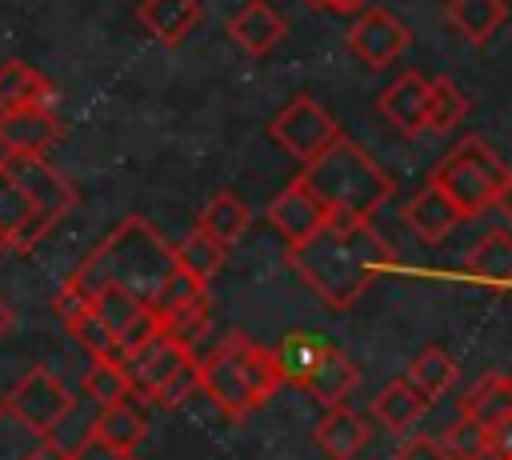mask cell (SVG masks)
<instances>
[{
    "label": "cell",
    "mask_w": 512,
    "mask_h": 460,
    "mask_svg": "<svg viewBox=\"0 0 512 460\" xmlns=\"http://www.w3.org/2000/svg\"><path fill=\"white\" fill-rule=\"evenodd\" d=\"M288 264L296 276L336 312L352 308L372 280L392 264V248L368 220H328L312 240L288 248Z\"/></svg>",
    "instance_id": "obj_1"
},
{
    "label": "cell",
    "mask_w": 512,
    "mask_h": 460,
    "mask_svg": "<svg viewBox=\"0 0 512 460\" xmlns=\"http://www.w3.org/2000/svg\"><path fill=\"white\" fill-rule=\"evenodd\" d=\"M176 268L172 244H164V236L144 220V216H128L120 228H112V236L72 272L68 284H76L88 300L104 288V284H120L132 296L148 300L156 296L160 280Z\"/></svg>",
    "instance_id": "obj_2"
},
{
    "label": "cell",
    "mask_w": 512,
    "mask_h": 460,
    "mask_svg": "<svg viewBox=\"0 0 512 460\" xmlns=\"http://www.w3.org/2000/svg\"><path fill=\"white\" fill-rule=\"evenodd\" d=\"M300 180L336 220H372V212L392 196V176L344 132L312 160H304Z\"/></svg>",
    "instance_id": "obj_3"
},
{
    "label": "cell",
    "mask_w": 512,
    "mask_h": 460,
    "mask_svg": "<svg viewBox=\"0 0 512 460\" xmlns=\"http://www.w3.org/2000/svg\"><path fill=\"white\" fill-rule=\"evenodd\" d=\"M196 372H200V392L232 420L252 416L284 384L272 348L256 344L244 332H232L208 360H196Z\"/></svg>",
    "instance_id": "obj_4"
},
{
    "label": "cell",
    "mask_w": 512,
    "mask_h": 460,
    "mask_svg": "<svg viewBox=\"0 0 512 460\" xmlns=\"http://www.w3.org/2000/svg\"><path fill=\"white\" fill-rule=\"evenodd\" d=\"M508 180V164L492 152V144H484L480 136H464L432 172L428 184H436L464 220L480 216L484 208H492L500 184Z\"/></svg>",
    "instance_id": "obj_5"
},
{
    "label": "cell",
    "mask_w": 512,
    "mask_h": 460,
    "mask_svg": "<svg viewBox=\"0 0 512 460\" xmlns=\"http://www.w3.org/2000/svg\"><path fill=\"white\" fill-rule=\"evenodd\" d=\"M0 164L8 168V176L28 196V212H32V220H28V248H32L56 220H64L76 208V188L44 156H12V152H0Z\"/></svg>",
    "instance_id": "obj_6"
},
{
    "label": "cell",
    "mask_w": 512,
    "mask_h": 460,
    "mask_svg": "<svg viewBox=\"0 0 512 460\" xmlns=\"http://www.w3.org/2000/svg\"><path fill=\"white\" fill-rule=\"evenodd\" d=\"M268 136H272V144H276L280 152H288V156H296V160H312V156H320V152L340 136V124H336V116H332L328 108H320L312 96H296V100H288V104L272 116Z\"/></svg>",
    "instance_id": "obj_7"
},
{
    "label": "cell",
    "mask_w": 512,
    "mask_h": 460,
    "mask_svg": "<svg viewBox=\"0 0 512 460\" xmlns=\"http://www.w3.org/2000/svg\"><path fill=\"white\" fill-rule=\"evenodd\" d=\"M8 416H16L24 428H32L36 436H48L64 412L72 408V392L64 388V380L48 368H32L12 392H8Z\"/></svg>",
    "instance_id": "obj_8"
},
{
    "label": "cell",
    "mask_w": 512,
    "mask_h": 460,
    "mask_svg": "<svg viewBox=\"0 0 512 460\" xmlns=\"http://www.w3.org/2000/svg\"><path fill=\"white\" fill-rule=\"evenodd\" d=\"M408 40H412L408 24H404L400 16H392L388 8H368V12H360V16L352 20L348 36H344L348 52H352L360 64H368V68H388L392 60H400V52L408 48Z\"/></svg>",
    "instance_id": "obj_9"
},
{
    "label": "cell",
    "mask_w": 512,
    "mask_h": 460,
    "mask_svg": "<svg viewBox=\"0 0 512 460\" xmlns=\"http://www.w3.org/2000/svg\"><path fill=\"white\" fill-rule=\"evenodd\" d=\"M328 220H332V212L308 192V184L300 176L268 204V224L280 232V240L288 248H300L304 240H312Z\"/></svg>",
    "instance_id": "obj_10"
},
{
    "label": "cell",
    "mask_w": 512,
    "mask_h": 460,
    "mask_svg": "<svg viewBox=\"0 0 512 460\" xmlns=\"http://www.w3.org/2000/svg\"><path fill=\"white\" fill-rule=\"evenodd\" d=\"M192 356V348H184V344H176L172 336H164V328L152 336V340H144L136 352H128L120 364H124V372H128V380H132V396H140L144 404H152V396H156V388L184 364Z\"/></svg>",
    "instance_id": "obj_11"
},
{
    "label": "cell",
    "mask_w": 512,
    "mask_h": 460,
    "mask_svg": "<svg viewBox=\"0 0 512 460\" xmlns=\"http://www.w3.org/2000/svg\"><path fill=\"white\" fill-rule=\"evenodd\" d=\"M60 140V120L52 104H24L0 112V152L12 156H48V148Z\"/></svg>",
    "instance_id": "obj_12"
},
{
    "label": "cell",
    "mask_w": 512,
    "mask_h": 460,
    "mask_svg": "<svg viewBox=\"0 0 512 460\" xmlns=\"http://www.w3.org/2000/svg\"><path fill=\"white\" fill-rule=\"evenodd\" d=\"M144 432H148V416H144V404L132 396L100 408L92 420V444L116 460H128L140 448Z\"/></svg>",
    "instance_id": "obj_13"
},
{
    "label": "cell",
    "mask_w": 512,
    "mask_h": 460,
    "mask_svg": "<svg viewBox=\"0 0 512 460\" xmlns=\"http://www.w3.org/2000/svg\"><path fill=\"white\" fill-rule=\"evenodd\" d=\"M228 36L248 52V56H268L284 36H288V20L268 4V0H244L232 20H228Z\"/></svg>",
    "instance_id": "obj_14"
},
{
    "label": "cell",
    "mask_w": 512,
    "mask_h": 460,
    "mask_svg": "<svg viewBox=\"0 0 512 460\" xmlns=\"http://www.w3.org/2000/svg\"><path fill=\"white\" fill-rule=\"evenodd\" d=\"M424 92L428 80L420 72H400L380 96H376V112L404 136L424 132Z\"/></svg>",
    "instance_id": "obj_15"
},
{
    "label": "cell",
    "mask_w": 512,
    "mask_h": 460,
    "mask_svg": "<svg viewBox=\"0 0 512 460\" xmlns=\"http://www.w3.org/2000/svg\"><path fill=\"white\" fill-rule=\"evenodd\" d=\"M336 344L328 340V336H320V332H308V328H296V332H288L276 348H272V356H276V368H280V376H284V384H304L316 368H320V360L332 352Z\"/></svg>",
    "instance_id": "obj_16"
},
{
    "label": "cell",
    "mask_w": 512,
    "mask_h": 460,
    "mask_svg": "<svg viewBox=\"0 0 512 460\" xmlns=\"http://www.w3.org/2000/svg\"><path fill=\"white\" fill-rule=\"evenodd\" d=\"M404 220H408V228H412L420 240L436 244V240H444L464 216L456 212V204H452L436 184H424V188L404 204Z\"/></svg>",
    "instance_id": "obj_17"
},
{
    "label": "cell",
    "mask_w": 512,
    "mask_h": 460,
    "mask_svg": "<svg viewBox=\"0 0 512 460\" xmlns=\"http://www.w3.org/2000/svg\"><path fill=\"white\" fill-rule=\"evenodd\" d=\"M316 444L328 460H352L368 444V424H364L360 412H352L344 404H332L324 412V420L316 424Z\"/></svg>",
    "instance_id": "obj_18"
},
{
    "label": "cell",
    "mask_w": 512,
    "mask_h": 460,
    "mask_svg": "<svg viewBox=\"0 0 512 460\" xmlns=\"http://www.w3.org/2000/svg\"><path fill=\"white\" fill-rule=\"evenodd\" d=\"M136 20L160 44H180L200 24V4L196 0H140Z\"/></svg>",
    "instance_id": "obj_19"
},
{
    "label": "cell",
    "mask_w": 512,
    "mask_h": 460,
    "mask_svg": "<svg viewBox=\"0 0 512 460\" xmlns=\"http://www.w3.org/2000/svg\"><path fill=\"white\" fill-rule=\"evenodd\" d=\"M248 220H252V212H248V204L236 196V192H228V188H220L204 208H200V216H196V228L200 232H208L212 240H220L224 248H232L244 232H248Z\"/></svg>",
    "instance_id": "obj_20"
},
{
    "label": "cell",
    "mask_w": 512,
    "mask_h": 460,
    "mask_svg": "<svg viewBox=\"0 0 512 460\" xmlns=\"http://www.w3.org/2000/svg\"><path fill=\"white\" fill-rule=\"evenodd\" d=\"M460 416L476 420L480 428H492L496 420L512 416V376L508 372H488L480 384H472L468 396L460 400Z\"/></svg>",
    "instance_id": "obj_21"
},
{
    "label": "cell",
    "mask_w": 512,
    "mask_h": 460,
    "mask_svg": "<svg viewBox=\"0 0 512 460\" xmlns=\"http://www.w3.org/2000/svg\"><path fill=\"white\" fill-rule=\"evenodd\" d=\"M56 88L44 72H36L24 60H4L0 64V112L24 108V104H52Z\"/></svg>",
    "instance_id": "obj_22"
},
{
    "label": "cell",
    "mask_w": 512,
    "mask_h": 460,
    "mask_svg": "<svg viewBox=\"0 0 512 460\" xmlns=\"http://www.w3.org/2000/svg\"><path fill=\"white\" fill-rule=\"evenodd\" d=\"M444 16H448V24H452L464 40L488 44V40L496 36V28H504L508 8H504V0H448Z\"/></svg>",
    "instance_id": "obj_23"
},
{
    "label": "cell",
    "mask_w": 512,
    "mask_h": 460,
    "mask_svg": "<svg viewBox=\"0 0 512 460\" xmlns=\"http://www.w3.org/2000/svg\"><path fill=\"white\" fill-rule=\"evenodd\" d=\"M468 276L492 284V288H512V232L496 228L484 240L472 244L468 252Z\"/></svg>",
    "instance_id": "obj_24"
},
{
    "label": "cell",
    "mask_w": 512,
    "mask_h": 460,
    "mask_svg": "<svg viewBox=\"0 0 512 460\" xmlns=\"http://www.w3.org/2000/svg\"><path fill=\"white\" fill-rule=\"evenodd\" d=\"M372 412L376 420L388 428V432H412L424 412H428V400L408 384V380H392L376 400H372Z\"/></svg>",
    "instance_id": "obj_25"
},
{
    "label": "cell",
    "mask_w": 512,
    "mask_h": 460,
    "mask_svg": "<svg viewBox=\"0 0 512 460\" xmlns=\"http://www.w3.org/2000/svg\"><path fill=\"white\" fill-rule=\"evenodd\" d=\"M356 380H360V372H356V364L340 352V348H332L324 360H320V368L300 384L312 400H320V404H344L348 400V392L356 388Z\"/></svg>",
    "instance_id": "obj_26"
},
{
    "label": "cell",
    "mask_w": 512,
    "mask_h": 460,
    "mask_svg": "<svg viewBox=\"0 0 512 460\" xmlns=\"http://www.w3.org/2000/svg\"><path fill=\"white\" fill-rule=\"evenodd\" d=\"M428 404L436 400V396H444L452 384H456V360L440 348V344H428L412 364H408V376H404Z\"/></svg>",
    "instance_id": "obj_27"
},
{
    "label": "cell",
    "mask_w": 512,
    "mask_h": 460,
    "mask_svg": "<svg viewBox=\"0 0 512 460\" xmlns=\"http://www.w3.org/2000/svg\"><path fill=\"white\" fill-rule=\"evenodd\" d=\"M468 116V96L460 92V84H452L448 76L428 80L424 92V132H448Z\"/></svg>",
    "instance_id": "obj_28"
},
{
    "label": "cell",
    "mask_w": 512,
    "mask_h": 460,
    "mask_svg": "<svg viewBox=\"0 0 512 460\" xmlns=\"http://www.w3.org/2000/svg\"><path fill=\"white\" fill-rule=\"evenodd\" d=\"M172 256H176V264L184 268V272H192L196 280H212L220 268H224V260H228V248L220 244V240H212L208 232H200V228H192L176 248H172Z\"/></svg>",
    "instance_id": "obj_29"
},
{
    "label": "cell",
    "mask_w": 512,
    "mask_h": 460,
    "mask_svg": "<svg viewBox=\"0 0 512 460\" xmlns=\"http://www.w3.org/2000/svg\"><path fill=\"white\" fill-rule=\"evenodd\" d=\"M28 220H32L28 196L20 192V184L0 164V232L8 236V248L12 252H24L28 248Z\"/></svg>",
    "instance_id": "obj_30"
},
{
    "label": "cell",
    "mask_w": 512,
    "mask_h": 460,
    "mask_svg": "<svg viewBox=\"0 0 512 460\" xmlns=\"http://www.w3.org/2000/svg\"><path fill=\"white\" fill-rule=\"evenodd\" d=\"M84 392H88V400L96 408H108V404L132 396V380H128L120 360H92V368L84 376Z\"/></svg>",
    "instance_id": "obj_31"
},
{
    "label": "cell",
    "mask_w": 512,
    "mask_h": 460,
    "mask_svg": "<svg viewBox=\"0 0 512 460\" xmlns=\"http://www.w3.org/2000/svg\"><path fill=\"white\" fill-rule=\"evenodd\" d=\"M208 296V284L204 280H196L192 272H184L180 264L160 280V288H156V296H152V308L160 312V320L164 316H172V312H180V308H188V304H196V300H204Z\"/></svg>",
    "instance_id": "obj_32"
},
{
    "label": "cell",
    "mask_w": 512,
    "mask_h": 460,
    "mask_svg": "<svg viewBox=\"0 0 512 460\" xmlns=\"http://www.w3.org/2000/svg\"><path fill=\"white\" fill-rule=\"evenodd\" d=\"M160 324H164V336H172L176 344L192 348V344H196V336H200V332H204V324H208V296H204V300H196V304H188V308H180V312H172V316H164Z\"/></svg>",
    "instance_id": "obj_33"
},
{
    "label": "cell",
    "mask_w": 512,
    "mask_h": 460,
    "mask_svg": "<svg viewBox=\"0 0 512 460\" xmlns=\"http://www.w3.org/2000/svg\"><path fill=\"white\" fill-rule=\"evenodd\" d=\"M488 444V436H484V428L476 424V420H468V416H460L448 432H444V440H440V448L452 456V460H476V452Z\"/></svg>",
    "instance_id": "obj_34"
},
{
    "label": "cell",
    "mask_w": 512,
    "mask_h": 460,
    "mask_svg": "<svg viewBox=\"0 0 512 460\" xmlns=\"http://www.w3.org/2000/svg\"><path fill=\"white\" fill-rule=\"evenodd\" d=\"M200 388V372H196V360L188 356L160 388H156V396H152V404H160V408H176V404H184L192 392Z\"/></svg>",
    "instance_id": "obj_35"
},
{
    "label": "cell",
    "mask_w": 512,
    "mask_h": 460,
    "mask_svg": "<svg viewBox=\"0 0 512 460\" xmlns=\"http://www.w3.org/2000/svg\"><path fill=\"white\" fill-rule=\"evenodd\" d=\"M392 460H452L444 448H440V440H428V436H416V440H408Z\"/></svg>",
    "instance_id": "obj_36"
},
{
    "label": "cell",
    "mask_w": 512,
    "mask_h": 460,
    "mask_svg": "<svg viewBox=\"0 0 512 460\" xmlns=\"http://www.w3.org/2000/svg\"><path fill=\"white\" fill-rule=\"evenodd\" d=\"M24 460H80V456H76V452H68L64 444H56L52 436H40V444H36Z\"/></svg>",
    "instance_id": "obj_37"
},
{
    "label": "cell",
    "mask_w": 512,
    "mask_h": 460,
    "mask_svg": "<svg viewBox=\"0 0 512 460\" xmlns=\"http://www.w3.org/2000/svg\"><path fill=\"white\" fill-rule=\"evenodd\" d=\"M500 212H504V220L512 224V172H508V180L500 184V192H496V200H492Z\"/></svg>",
    "instance_id": "obj_38"
},
{
    "label": "cell",
    "mask_w": 512,
    "mask_h": 460,
    "mask_svg": "<svg viewBox=\"0 0 512 460\" xmlns=\"http://www.w3.org/2000/svg\"><path fill=\"white\" fill-rule=\"evenodd\" d=\"M312 8H328V12H356L364 8V0H308Z\"/></svg>",
    "instance_id": "obj_39"
},
{
    "label": "cell",
    "mask_w": 512,
    "mask_h": 460,
    "mask_svg": "<svg viewBox=\"0 0 512 460\" xmlns=\"http://www.w3.org/2000/svg\"><path fill=\"white\" fill-rule=\"evenodd\" d=\"M12 328V312H8V304H0V336Z\"/></svg>",
    "instance_id": "obj_40"
},
{
    "label": "cell",
    "mask_w": 512,
    "mask_h": 460,
    "mask_svg": "<svg viewBox=\"0 0 512 460\" xmlns=\"http://www.w3.org/2000/svg\"><path fill=\"white\" fill-rule=\"evenodd\" d=\"M0 252H12V248H8V236H4V232H0Z\"/></svg>",
    "instance_id": "obj_41"
}]
</instances>
